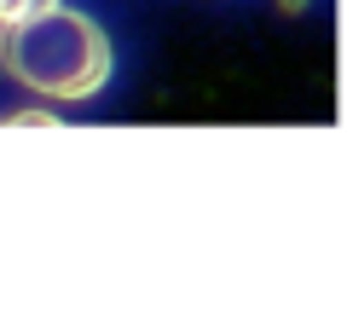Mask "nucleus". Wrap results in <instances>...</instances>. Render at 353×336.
<instances>
[{
	"instance_id": "nucleus-1",
	"label": "nucleus",
	"mask_w": 353,
	"mask_h": 336,
	"mask_svg": "<svg viewBox=\"0 0 353 336\" xmlns=\"http://www.w3.org/2000/svg\"><path fill=\"white\" fill-rule=\"evenodd\" d=\"M110 35L70 6H41L0 23V70L41 99H93L110 81Z\"/></svg>"
},
{
	"instance_id": "nucleus-2",
	"label": "nucleus",
	"mask_w": 353,
	"mask_h": 336,
	"mask_svg": "<svg viewBox=\"0 0 353 336\" xmlns=\"http://www.w3.org/2000/svg\"><path fill=\"white\" fill-rule=\"evenodd\" d=\"M41 6H58V0H0V23L23 18V12H41Z\"/></svg>"
}]
</instances>
